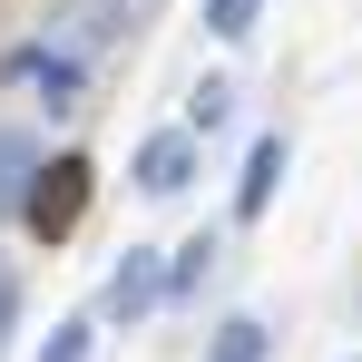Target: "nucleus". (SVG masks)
<instances>
[{"mask_svg":"<svg viewBox=\"0 0 362 362\" xmlns=\"http://www.w3.org/2000/svg\"><path fill=\"white\" fill-rule=\"evenodd\" d=\"M157 303H167V255H157V245H127L118 274H108V294H98V313H108V323H147Z\"/></svg>","mask_w":362,"mask_h":362,"instance_id":"nucleus-1","label":"nucleus"},{"mask_svg":"<svg viewBox=\"0 0 362 362\" xmlns=\"http://www.w3.org/2000/svg\"><path fill=\"white\" fill-rule=\"evenodd\" d=\"M78 206H88V157H59V167H40V177H30V206H20V216H30L40 235H69V226H78Z\"/></svg>","mask_w":362,"mask_h":362,"instance_id":"nucleus-2","label":"nucleus"},{"mask_svg":"<svg viewBox=\"0 0 362 362\" xmlns=\"http://www.w3.org/2000/svg\"><path fill=\"white\" fill-rule=\"evenodd\" d=\"M186 177H196V137H186V127H157V137L137 147V186H147V196H186Z\"/></svg>","mask_w":362,"mask_h":362,"instance_id":"nucleus-3","label":"nucleus"},{"mask_svg":"<svg viewBox=\"0 0 362 362\" xmlns=\"http://www.w3.org/2000/svg\"><path fill=\"white\" fill-rule=\"evenodd\" d=\"M284 167H294V147H284V137H255V157H245V177H235V216H245V226H255V216L274 206Z\"/></svg>","mask_w":362,"mask_h":362,"instance_id":"nucleus-4","label":"nucleus"},{"mask_svg":"<svg viewBox=\"0 0 362 362\" xmlns=\"http://www.w3.org/2000/svg\"><path fill=\"white\" fill-rule=\"evenodd\" d=\"M30 177H40V137L30 127H0V226L30 206Z\"/></svg>","mask_w":362,"mask_h":362,"instance_id":"nucleus-5","label":"nucleus"},{"mask_svg":"<svg viewBox=\"0 0 362 362\" xmlns=\"http://www.w3.org/2000/svg\"><path fill=\"white\" fill-rule=\"evenodd\" d=\"M226 118H235V88H226V78H196V98H186V127H206V137H216Z\"/></svg>","mask_w":362,"mask_h":362,"instance_id":"nucleus-6","label":"nucleus"},{"mask_svg":"<svg viewBox=\"0 0 362 362\" xmlns=\"http://www.w3.org/2000/svg\"><path fill=\"white\" fill-rule=\"evenodd\" d=\"M98 353V323L78 313V323H49V343H40V362H88Z\"/></svg>","mask_w":362,"mask_h":362,"instance_id":"nucleus-7","label":"nucleus"},{"mask_svg":"<svg viewBox=\"0 0 362 362\" xmlns=\"http://www.w3.org/2000/svg\"><path fill=\"white\" fill-rule=\"evenodd\" d=\"M255 10H264V0H206V30H216V40H255Z\"/></svg>","mask_w":362,"mask_h":362,"instance_id":"nucleus-8","label":"nucleus"},{"mask_svg":"<svg viewBox=\"0 0 362 362\" xmlns=\"http://www.w3.org/2000/svg\"><path fill=\"white\" fill-rule=\"evenodd\" d=\"M206 264H216V245L196 235V245H177V264H167V294H196L206 284Z\"/></svg>","mask_w":362,"mask_h":362,"instance_id":"nucleus-9","label":"nucleus"},{"mask_svg":"<svg viewBox=\"0 0 362 362\" xmlns=\"http://www.w3.org/2000/svg\"><path fill=\"white\" fill-rule=\"evenodd\" d=\"M216 362H264V323H226L216 333Z\"/></svg>","mask_w":362,"mask_h":362,"instance_id":"nucleus-10","label":"nucleus"},{"mask_svg":"<svg viewBox=\"0 0 362 362\" xmlns=\"http://www.w3.org/2000/svg\"><path fill=\"white\" fill-rule=\"evenodd\" d=\"M10 313H20V274L0 264V333H10Z\"/></svg>","mask_w":362,"mask_h":362,"instance_id":"nucleus-11","label":"nucleus"}]
</instances>
